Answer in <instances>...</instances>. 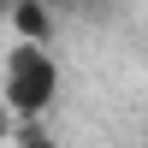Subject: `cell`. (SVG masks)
Here are the masks:
<instances>
[{"label":"cell","mask_w":148,"mask_h":148,"mask_svg":"<svg viewBox=\"0 0 148 148\" xmlns=\"http://www.w3.org/2000/svg\"><path fill=\"white\" fill-rule=\"evenodd\" d=\"M12 125H18V113H12L6 95H0V142H12Z\"/></svg>","instance_id":"obj_4"},{"label":"cell","mask_w":148,"mask_h":148,"mask_svg":"<svg viewBox=\"0 0 148 148\" xmlns=\"http://www.w3.org/2000/svg\"><path fill=\"white\" fill-rule=\"evenodd\" d=\"M0 95L18 119H47V107L59 101V59L53 42H30V36H12L6 59H0Z\"/></svg>","instance_id":"obj_1"},{"label":"cell","mask_w":148,"mask_h":148,"mask_svg":"<svg viewBox=\"0 0 148 148\" xmlns=\"http://www.w3.org/2000/svg\"><path fill=\"white\" fill-rule=\"evenodd\" d=\"M12 148H59V142L47 130V119H18L12 125Z\"/></svg>","instance_id":"obj_3"},{"label":"cell","mask_w":148,"mask_h":148,"mask_svg":"<svg viewBox=\"0 0 148 148\" xmlns=\"http://www.w3.org/2000/svg\"><path fill=\"white\" fill-rule=\"evenodd\" d=\"M6 12H12V0H0V18H6Z\"/></svg>","instance_id":"obj_5"},{"label":"cell","mask_w":148,"mask_h":148,"mask_svg":"<svg viewBox=\"0 0 148 148\" xmlns=\"http://www.w3.org/2000/svg\"><path fill=\"white\" fill-rule=\"evenodd\" d=\"M12 36H30V42H53V6L47 0H12Z\"/></svg>","instance_id":"obj_2"}]
</instances>
